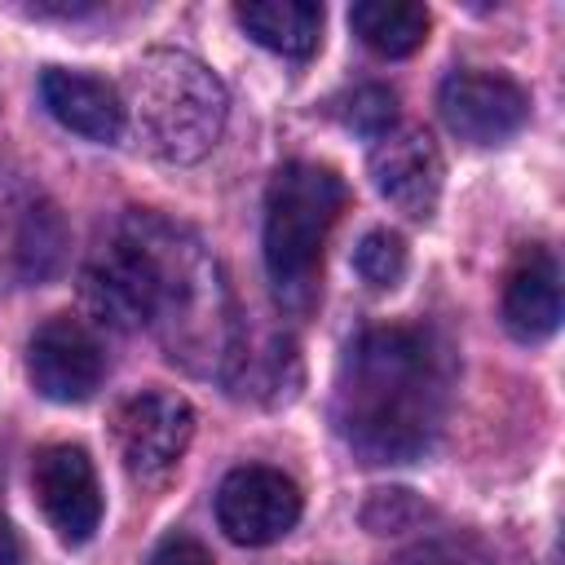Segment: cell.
Wrapping results in <instances>:
<instances>
[{
  "label": "cell",
  "mask_w": 565,
  "mask_h": 565,
  "mask_svg": "<svg viewBox=\"0 0 565 565\" xmlns=\"http://www.w3.org/2000/svg\"><path fill=\"white\" fill-rule=\"evenodd\" d=\"M441 119L459 141L472 146H499L530 119V97L516 79L494 71H455L441 79L437 93Z\"/></svg>",
  "instance_id": "8"
},
{
  "label": "cell",
  "mask_w": 565,
  "mask_h": 565,
  "mask_svg": "<svg viewBox=\"0 0 565 565\" xmlns=\"http://www.w3.org/2000/svg\"><path fill=\"white\" fill-rule=\"evenodd\" d=\"M450 349L428 327L362 331L335 380V428L366 463L419 459L450 406Z\"/></svg>",
  "instance_id": "2"
},
{
  "label": "cell",
  "mask_w": 565,
  "mask_h": 565,
  "mask_svg": "<svg viewBox=\"0 0 565 565\" xmlns=\"http://www.w3.org/2000/svg\"><path fill=\"white\" fill-rule=\"evenodd\" d=\"M26 375L49 402H88L102 388L106 353L88 322L57 313L26 344Z\"/></svg>",
  "instance_id": "9"
},
{
  "label": "cell",
  "mask_w": 565,
  "mask_h": 565,
  "mask_svg": "<svg viewBox=\"0 0 565 565\" xmlns=\"http://www.w3.org/2000/svg\"><path fill=\"white\" fill-rule=\"evenodd\" d=\"M53 216H57L53 207H31L26 212V230L18 238V256H22V269L31 278L53 274V265L62 260V234H49L44 238V225H53Z\"/></svg>",
  "instance_id": "17"
},
{
  "label": "cell",
  "mask_w": 565,
  "mask_h": 565,
  "mask_svg": "<svg viewBox=\"0 0 565 565\" xmlns=\"http://www.w3.org/2000/svg\"><path fill=\"white\" fill-rule=\"evenodd\" d=\"M0 565H22V543L4 516H0Z\"/></svg>",
  "instance_id": "20"
},
{
  "label": "cell",
  "mask_w": 565,
  "mask_h": 565,
  "mask_svg": "<svg viewBox=\"0 0 565 565\" xmlns=\"http://www.w3.org/2000/svg\"><path fill=\"white\" fill-rule=\"evenodd\" d=\"M234 18L256 44L282 57H309L322 40V9L309 0H256L238 4Z\"/></svg>",
  "instance_id": "13"
},
{
  "label": "cell",
  "mask_w": 565,
  "mask_h": 565,
  "mask_svg": "<svg viewBox=\"0 0 565 565\" xmlns=\"http://www.w3.org/2000/svg\"><path fill=\"white\" fill-rule=\"evenodd\" d=\"M353 269L362 274L366 287H397L406 274V243L393 230H366L362 243L353 247Z\"/></svg>",
  "instance_id": "15"
},
{
  "label": "cell",
  "mask_w": 565,
  "mask_h": 565,
  "mask_svg": "<svg viewBox=\"0 0 565 565\" xmlns=\"http://www.w3.org/2000/svg\"><path fill=\"white\" fill-rule=\"evenodd\" d=\"M349 22L380 57H406L428 40V9L415 0H362L349 9Z\"/></svg>",
  "instance_id": "14"
},
{
  "label": "cell",
  "mask_w": 565,
  "mask_h": 565,
  "mask_svg": "<svg viewBox=\"0 0 565 565\" xmlns=\"http://www.w3.org/2000/svg\"><path fill=\"white\" fill-rule=\"evenodd\" d=\"M124 115H132L137 141L163 163H199L230 115L221 79L181 49H150L128 71Z\"/></svg>",
  "instance_id": "4"
},
{
  "label": "cell",
  "mask_w": 565,
  "mask_h": 565,
  "mask_svg": "<svg viewBox=\"0 0 565 565\" xmlns=\"http://www.w3.org/2000/svg\"><path fill=\"white\" fill-rule=\"evenodd\" d=\"M190 433H194L190 402L177 397V393H163V388L132 393L115 411V446H119L124 468L137 481L168 477L177 468V459L185 455Z\"/></svg>",
  "instance_id": "5"
},
{
  "label": "cell",
  "mask_w": 565,
  "mask_h": 565,
  "mask_svg": "<svg viewBox=\"0 0 565 565\" xmlns=\"http://www.w3.org/2000/svg\"><path fill=\"white\" fill-rule=\"evenodd\" d=\"M31 486H35V503H40L44 521L57 530L62 543L79 547L97 534L102 486H97V472H93V459L84 446H71V441L44 446L31 463Z\"/></svg>",
  "instance_id": "7"
},
{
  "label": "cell",
  "mask_w": 565,
  "mask_h": 565,
  "mask_svg": "<svg viewBox=\"0 0 565 565\" xmlns=\"http://www.w3.org/2000/svg\"><path fill=\"white\" fill-rule=\"evenodd\" d=\"M335 115L349 132H362V137H384L393 128V115H397V97L384 88V84H358L353 93H344L335 102Z\"/></svg>",
  "instance_id": "16"
},
{
  "label": "cell",
  "mask_w": 565,
  "mask_h": 565,
  "mask_svg": "<svg viewBox=\"0 0 565 565\" xmlns=\"http://www.w3.org/2000/svg\"><path fill=\"white\" fill-rule=\"evenodd\" d=\"M561 322V274H556V260L547 247H530L508 282H503V327L534 344V340H547Z\"/></svg>",
  "instance_id": "12"
},
{
  "label": "cell",
  "mask_w": 565,
  "mask_h": 565,
  "mask_svg": "<svg viewBox=\"0 0 565 565\" xmlns=\"http://www.w3.org/2000/svg\"><path fill=\"white\" fill-rule=\"evenodd\" d=\"M344 181L322 163H282L265 190V274L282 313L305 318L322 291V247L344 212Z\"/></svg>",
  "instance_id": "3"
},
{
  "label": "cell",
  "mask_w": 565,
  "mask_h": 565,
  "mask_svg": "<svg viewBox=\"0 0 565 565\" xmlns=\"http://www.w3.org/2000/svg\"><path fill=\"white\" fill-rule=\"evenodd\" d=\"M40 97L62 128H71L88 141H115L124 132V97L97 75L49 66L40 75Z\"/></svg>",
  "instance_id": "11"
},
{
  "label": "cell",
  "mask_w": 565,
  "mask_h": 565,
  "mask_svg": "<svg viewBox=\"0 0 565 565\" xmlns=\"http://www.w3.org/2000/svg\"><path fill=\"white\" fill-rule=\"evenodd\" d=\"M88 309L119 331H154L172 362L194 375L230 371L243 327L212 252L154 212H128L106 252L84 269Z\"/></svg>",
  "instance_id": "1"
},
{
  "label": "cell",
  "mask_w": 565,
  "mask_h": 565,
  "mask_svg": "<svg viewBox=\"0 0 565 565\" xmlns=\"http://www.w3.org/2000/svg\"><path fill=\"white\" fill-rule=\"evenodd\" d=\"M300 486L265 463L234 468L216 490V521L243 547H265L300 521Z\"/></svg>",
  "instance_id": "6"
},
{
  "label": "cell",
  "mask_w": 565,
  "mask_h": 565,
  "mask_svg": "<svg viewBox=\"0 0 565 565\" xmlns=\"http://www.w3.org/2000/svg\"><path fill=\"white\" fill-rule=\"evenodd\" d=\"M146 565H212V552H207L199 539H190V534H168V539L150 552Z\"/></svg>",
  "instance_id": "19"
},
{
  "label": "cell",
  "mask_w": 565,
  "mask_h": 565,
  "mask_svg": "<svg viewBox=\"0 0 565 565\" xmlns=\"http://www.w3.org/2000/svg\"><path fill=\"white\" fill-rule=\"evenodd\" d=\"M393 565H494V561L468 539H428L402 552Z\"/></svg>",
  "instance_id": "18"
},
{
  "label": "cell",
  "mask_w": 565,
  "mask_h": 565,
  "mask_svg": "<svg viewBox=\"0 0 565 565\" xmlns=\"http://www.w3.org/2000/svg\"><path fill=\"white\" fill-rule=\"evenodd\" d=\"M441 177H446L441 150L424 128L406 124V128H388L384 137H375L371 181L411 221H428L433 216V207L441 199Z\"/></svg>",
  "instance_id": "10"
}]
</instances>
